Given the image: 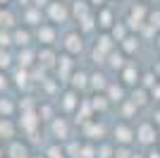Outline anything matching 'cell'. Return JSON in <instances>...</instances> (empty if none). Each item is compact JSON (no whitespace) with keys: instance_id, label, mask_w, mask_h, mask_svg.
<instances>
[{"instance_id":"cell-1","label":"cell","mask_w":160,"mask_h":158,"mask_svg":"<svg viewBox=\"0 0 160 158\" xmlns=\"http://www.w3.org/2000/svg\"><path fill=\"white\" fill-rule=\"evenodd\" d=\"M136 139H139L141 144H146V146L155 144V141H158V132H155V125H153V122H141L139 129H136Z\"/></svg>"},{"instance_id":"cell-2","label":"cell","mask_w":160,"mask_h":158,"mask_svg":"<svg viewBox=\"0 0 160 158\" xmlns=\"http://www.w3.org/2000/svg\"><path fill=\"white\" fill-rule=\"evenodd\" d=\"M65 50H67V55H79L84 50V41H81L79 31H72L65 36Z\"/></svg>"},{"instance_id":"cell-3","label":"cell","mask_w":160,"mask_h":158,"mask_svg":"<svg viewBox=\"0 0 160 158\" xmlns=\"http://www.w3.org/2000/svg\"><path fill=\"white\" fill-rule=\"evenodd\" d=\"M134 137H136V132L129 125H124V122L115 127V141H117V146H129L134 141Z\"/></svg>"},{"instance_id":"cell-4","label":"cell","mask_w":160,"mask_h":158,"mask_svg":"<svg viewBox=\"0 0 160 158\" xmlns=\"http://www.w3.org/2000/svg\"><path fill=\"white\" fill-rule=\"evenodd\" d=\"M48 17L53 22H67V17H69V10L65 7V3H60V0H55V3H50L48 5Z\"/></svg>"},{"instance_id":"cell-5","label":"cell","mask_w":160,"mask_h":158,"mask_svg":"<svg viewBox=\"0 0 160 158\" xmlns=\"http://www.w3.org/2000/svg\"><path fill=\"white\" fill-rule=\"evenodd\" d=\"M96 19H98V26H100L105 34L110 31L115 24H117V22H115V14H112V10H110V7H100L98 14H96Z\"/></svg>"},{"instance_id":"cell-6","label":"cell","mask_w":160,"mask_h":158,"mask_svg":"<svg viewBox=\"0 0 160 158\" xmlns=\"http://www.w3.org/2000/svg\"><path fill=\"white\" fill-rule=\"evenodd\" d=\"M88 86H93L96 91H108L110 82L103 72H93V74H88Z\"/></svg>"},{"instance_id":"cell-7","label":"cell","mask_w":160,"mask_h":158,"mask_svg":"<svg viewBox=\"0 0 160 158\" xmlns=\"http://www.w3.org/2000/svg\"><path fill=\"white\" fill-rule=\"evenodd\" d=\"M50 129H53V134L58 139H67L69 137V125L65 122V118H55L53 125H50Z\"/></svg>"},{"instance_id":"cell-8","label":"cell","mask_w":160,"mask_h":158,"mask_svg":"<svg viewBox=\"0 0 160 158\" xmlns=\"http://www.w3.org/2000/svg\"><path fill=\"white\" fill-rule=\"evenodd\" d=\"M122 84H124V86L139 84V70H136L134 65H127L124 70H122Z\"/></svg>"},{"instance_id":"cell-9","label":"cell","mask_w":160,"mask_h":158,"mask_svg":"<svg viewBox=\"0 0 160 158\" xmlns=\"http://www.w3.org/2000/svg\"><path fill=\"white\" fill-rule=\"evenodd\" d=\"M96 50H100L103 55H110L115 50V43H112V36L110 34H103L98 41H96Z\"/></svg>"},{"instance_id":"cell-10","label":"cell","mask_w":160,"mask_h":158,"mask_svg":"<svg viewBox=\"0 0 160 158\" xmlns=\"http://www.w3.org/2000/svg\"><path fill=\"white\" fill-rule=\"evenodd\" d=\"M108 101L124 103V84H110L108 86Z\"/></svg>"},{"instance_id":"cell-11","label":"cell","mask_w":160,"mask_h":158,"mask_svg":"<svg viewBox=\"0 0 160 158\" xmlns=\"http://www.w3.org/2000/svg\"><path fill=\"white\" fill-rule=\"evenodd\" d=\"M127 31H129L127 22H117V24H115V26H112V29H110V31H108V34L112 36V41H117V43H122V41H124V39H127V36H129Z\"/></svg>"},{"instance_id":"cell-12","label":"cell","mask_w":160,"mask_h":158,"mask_svg":"<svg viewBox=\"0 0 160 158\" xmlns=\"http://www.w3.org/2000/svg\"><path fill=\"white\" fill-rule=\"evenodd\" d=\"M108 65L112 67V70H117V72H122L129 62H124V53H115V50H112L110 55H108Z\"/></svg>"},{"instance_id":"cell-13","label":"cell","mask_w":160,"mask_h":158,"mask_svg":"<svg viewBox=\"0 0 160 158\" xmlns=\"http://www.w3.org/2000/svg\"><path fill=\"white\" fill-rule=\"evenodd\" d=\"M55 60H58V58H55L53 48H48V46L38 53V65H41V67H53V65H55Z\"/></svg>"},{"instance_id":"cell-14","label":"cell","mask_w":160,"mask_h":158,"mask_svg":"<svg viewBox=\"0 0 160 158\" xmlns=\"http://www.w3.org/2000/svg\"><path fill=\"white\" fill-rule=\"evenodd\" d=\"M72 14L77 17V19H84V17H88V0H74L72 5Z\"/></svg>"},{"instance_id":"cell-15","label":"cell","mask_w":160,"mask_h":158,"mask_svg":"<svg viewBox=\"0 0 160 158\" xmlns=\"http://www.w3.org/2000/svg\"><path fill=\"white\" fill-rule=\"evenodd\" d=\"M58 72H60L62 79L69 77V72H72V55H62V58H58Z\"/></svg>"},{"instance_id":"cell-16","label":"cell","mask_w":160,"mask_h":158,"mask_svg":"<svg viewBox=\"0 0 160 158\" xmlns=\"http://www.w3.org/2000/svg\"><path fill=\"white\" fill-rule=\"evenodd\" d=\"M29 41H31V34L27 31V29H14L12 31V43H17V46H29Z\"/></svg>"},{"instance_id":"cell-17","label":"cell","mask_w":160,"mask_h":158,"mask_svg":"<svg viewBox=\"0 0 160 158\" xmlns=\"http://www.w3.org/2000/svg\"><path fill=\"white\" fill-rule=\"evenodd\" d=\"M38 41H43L46 46H50L55 41V26H38Z\"/></svg>"},{"instance_id":"cell-18","label":"cell","mask_w":160,"mask_h":158,"mask_svg":"<svg viewBox=\"0 0 160 158\" xmlns=\"http://www.w3.org/2000/svg\"><path fill=\"white\" fill-rule=\"evenodd\" d=\"M0 137L2 139H12L14 137V122L10 118H0Z\"/></svg>"},{"instance_id":"cell-19","label":"cell","mask_w":160,"mask_h":158,"mask_svg":"<svg viewBox=\"0 0 160 158\" xmlns=\"http://www.w3.org/2000/svg\"><path fill=\"white\" fill-rule=\"evenodd\" d=\"M77 105H79V98H77V93H74V91H67L65 96H62V108H65L67 113H72Z\"/></svg>"},{"instance_id":"cell-20","label":"cell","mask_w":160,"mask_h":158,"mask_svg":"<svg viewBox=\"0 0 160 158\" xmlns=\"http://www.w3.org/2000/svg\"><path fill=\"white\" fill-rule=\"evenodd\" d=\"M120 46H122V53H124V55H132V53L139 50V39H134V36H127V39L122 41Z\"/></svg>"},{"instance_id":"cell-21","label":"cell","mask_w":160,"mask_h":158,"mask_svg":"<svg viewBox=\"0 0 160 158\" xmlns=\"http://www.w3.org/2000/svg\"><path fill=\"white\" fill-rule=\"evenodd\" d=\"M88 86V74L86 72H74L72 74V89H86Z\"/></svg>"},{"instance_id":"cell-22","label":"cell","mask_w":160,"mask_h":158,"mask_svg":"<svg viewBox=\"0 0 160 158\" xmlns=\"http://www.w3.org/2000/svg\"><path fill=\"white\" fill-rule=\"evenodd\" d=\"M10 158H29V151H27V146L19 144V141H14L12 146H10Z\"/></svg>"},{"instance_id":"cell-23","label":"cell","mask_w":160,"mask_h":158,"mask_svg":"<svg viewBox=\"0 0 160 158\" xmlns=\"http://www.w3.org/2000/svg\"><path fill=\"white\" fill-rule=\"evenodd\" d=\"M10 26H14V14L10 10H0V29L7 31Z\"/></svg>"},{"instance_id":"cell-24","label":"cell","mask_w":160,"mask_h":158,"mask_svg":"<svg viewBox=\"0 0 160 158\" xmlns=\"http://www.w3.org/2000/svg\"><path fill=\"white\" fill-rule=\"evenodd\" d=\"M84 134L86 137H96V134H103V125H98V122H93V120H88L86 125H84Z\"/></svg>"},{"instance_id":"cell-25","label":"cell","mask_w":160,"mask_h":158,"mask_svg":"<svg viewBox=\"0 0 160 158\" xmlns=\"http://www.w3.org/2000/svg\"><path fill=\"white\" fill-rule=\"evenodd\" d=\"M148 96H151V93H148L146 89H139V91L132 93V103L136 105V108H139V105H146L148 103Z\"/></svg>"},{"instance_id":"cell-26","label":"cell","mask_w":160,"mask_h":158,"mask_svg":"<svg viewBox=\"0 0 160 158\" xmlns=\"http://www.w3.org/2000/svg\"><path fill=\"white\" fill-rule=\"evenodd\" d=\"M31 62H33V50H29V48L19 50V65L27 70V67H31Z\"/></svg>"},{"instance_id":"cell-27","label":"cell","mask_w":160,"mask_h":158,"mask_svg":"<svg viewBox=\"0 0 160 158\" xmlns=\"http://www.w3.org/2000/svg\"><path fill=\"white\" fill-rule=\"evenodd\" d=\"M79 158H98V149H96L93 144H81Z\"/></svg>"},{"instance_id":"cell-28","label":"cell","mask_w":160,"mask_h":158,"mask_svg":"<svg viewBox=\"0 0 160 158\" xmlns=\"http://www.w3.org/2000/svg\"><path fill=\"white\" fill-rule=\"evenodd\" d=\"M22 127H24V129H29L31 132L33 127H36V122H38V118H36V115H33V113H24V115H22Z\"/></svg>"},{"instance_id":"cell-29","label":"cell","mask_w":160,"mask_h":158,"mask_svg":"<svg viewBox=\"0 0 160 158\" xmlns=\"http://www.w3.org/2000/svg\"><path fill=\"white\" fill-rule=\"evenodd\" d=\"M79 24H81V31H91L93 26H98V19H96V14H88V17L79 19Z\"/></svg>"},{"instance_id":"cell-30","label":"cell","mask_w":160,"mask_h":158,"mask_svg":"<svg viewBox=\"0 0 160 158\" xmlns=\"http://www.w3.org/2000/svg\"><path fill=\"white\" fill-rule=\"evenodd\" d=\"M24 17H27L29 24H41V10H36V7H29L24 12Z\"/></svg>"},{"instance_id":"cell-31","label":"cell","mask_w":160,"mask_h":158,"mask_svg":"<svg viewBox=\"0 0 160 158\" xmlns=\"http://www.w3.org/2000/svg\"><path fill=\"white\" fill-rule=\"evenodd\" d=\"M79 151H81V144H79V141H72V144L65 146V156L67 158H79Z\"/></svg>"},{"instance_id":"cell-32","label":"cell","mask_w":160,"mask_h":158,"mask_svg":"<svg viewBox=\"0 0 160 158\" xmlns=\"http://www.w3.org/2000/svg\"><path fill=\"white\" fill-rule=\"evenodd\" d=\"M91 105H93V110H105L108 108V96H98V93H96L93 98H91Z\"/></svg>"},{"instance_id":"cell-33","label":"cell","mask_w":160,"mask_h":158,"mask_svg":"<svg viewBox=\"0 0 160 158\" xmlns=\"http://www.w3.org/2000/svg\"><path fill=\"white\" fill-rule=\"evenodd\" d=\"M98 158H115V146L112 144H100L98 146Z\"/></svg>"},{"instance_id":"cell-34","label":"cell","mask_w":160,"mask_h":158,"mask_svg":"<svg viewBox=\"0 0 160 158\" xmlns=\"http://www.w3.org/2000/svg\"><path fill=\"white\" fill-rule=\"evenodd\" d=\"M146 24H151V26L155 29V34H160V10H155V12H148Z\"/></svg>"},{"instance_id":"cell-35","label":"cell","mask_w":160,"mask_h":158,"mask_svg":"<svg viewBox=\"0 0 160 158\" xmlns=\"http://www.w3.org/2000/svg\"><path fill=\"white\" fill-rule=\"evenodd\" d=\"M12 110H14L12 101H7V98H0V115H2V118H10V115H12Z\"/></svg>"},{"instance_id":"cell-36","label":"cell","mask_w":160,"mask_h":158,"mask_svg":"<svg viewBox=\"0 0 160 158\" xmlns=\"http://www.w3.org/2000/svg\"><path fill=\"white\" fill-rule=\"evenodd\" d=\"M38 120H53V105H41L38 108Z\"/></svg>"},{"instance_id":"cell-37","label":"cell","mask_w":160,"mask_h":158,"mask_svg":"<svg viewBox=\"0 0 160 158\" xmlns=\"http://www.w3.org/2000/svg\"><path fill=\"white\" fill-rule=\"evenodd\" d=\"M10 62H12L10 53H7L5 48H0V70H7V67H10Z\"/></svg>"},{"instance_id":"cell-38","label":"cell","mask_w":160,"mask_h":158,"mask_svg":"<svg viewBox=\"0 0 160 158\" xmlns=\"http://www.w3.org/2000/svg\"><path fill=\"white\" fill-rule=\"evenodd\" d=\"M134 153L129 151V146H117L115 149V158H132Z\"/></svg>"},{"instance_id":"cell-39","label":"cell","mask_w":160,"mask_h":158,"mask_svg":"<svg viewBox=\"0 0 160 158\" xmlns=\"http://www.w3.org/2000/svg\"><path fill=\"white\" fill-rule=\"evenodd\" d=\"M10 43H12V34H10V31H2V29H0V48H7Z\"/></svg>"},{"instance_id":"cell-40","label":"cell","mask_w":160,"mask_h":158,"mask_svg":"<svg viewBox=\"0 0 160 158\" xmlns=\"http://www.w3.org/2000/svg\"><path fill=\"white\" fill-rule=\"evenodd\" d=\"M14 79H17V86H27V79H29V72H27V70H19V72L14 74Z\"/></svg>"},{"instance_id":"cell-41","label":"cell","mask_w":160,"mask_h":158,"mask_svg":"<svg viewBox=\"0 0 160 158\" xmlns=\"http://www.w3.org/2000/svg\"><path fill=\"white\" fill-rule=\"evenodd\" d=\"M48 158H65V151H62L60 146H50L48 149Z\"/></svg>"},{"instance_id":"cell-42","label":"cell","mask_w":160,"mask_h":158,"mask_svg":"<svg viewBox=\"0 0 160 158\" xmlns=\"http://www.w3.org/2000/svg\"><path fill=\"white\" fill-rule=\"evenodd\" d=\"M134 110H136V105H134V103H132V101H127V103L122 105V115H132V113H134Z\"/></svg>"},{"instance_id":"cell-43","label":"cell","mask_w":160,"mask_h":158,"mask_svg":"<svg viewBox=\"0 0 160 158\" xmlns=\"http://www.w3.org/2000/svg\"><path fill=\"white\" fill-rule=\"evenodd\" d=\"M148 93H151V98H158V101H160V84H155Z\"/></svg>"},{"instance_id":"cell-44","label":"cell","mask_w":160,"mask_h":158,"mask_svg":"<svg viewBox=\"0 0 160 158\" xmlns=\"http://www.w3.org/2000/svg\"><path fill=\"white\" fill-rule=\"evenodd\" d=\"M50 5V0H33V7L36 10H41V7H48Z\"/></svg>"},{"instance_id":"cell-45","label":"cell","mask_w":160,"mask_h":158,"mask_svg":"<svg viewBox=\"0 0 160 158\" xmlns=\"http://www.w3.org/2000/svg\"><path fill=\"white\" fill-rule=\"evenodd\" d=\"M88 3H91V5H96L98 10H100V7H108V5H105L108 0H88Z\"/></svg>"},{"instance_id":"cell-46","label":"cell","mask_w":160,"mask_h":158,"mask_svg":"<svg viewBox=\"0 0 160 158\" xmlns=\"http://www.w3.org/2000/svg\"><path fill=\"white\" fill-rule=\"evenodd\" d=\"M0 89H7V77L0 72Z\"/></svg>"},{"instance_id":"cell-47","label":"cell","mask_w":160,"mask_h":158,"mask_svg":"<svg viewBox=\"0 0 160 158\" xmlns=\"http://www.w3.org/2000/svg\"><path fill=\"white\" fill-rule=\"evenodd\" d=\"M146 158H160V149H158V151H151Z\"/></svg>"},{"instance_id":"cell-48","label":"cell","mask_w":160,"mask_h":158,"mask_svg":"<svg viewBox=\"0 0 160 158\" xmlns=\"http://www.w3.org/2000/svg\"><path fill=\"white\" fill-rule=\"evenodd\" d=\"M153 125H160V110L155 113V120H153Z\"/></svg>"},{"instance_id":"cell-49","label":"cell","mask_w":160,"mask_h":158,"mask_svg":"<svg viewBox=\"0 0 160 158\" xmlns=\"http://www.w3.org/2000/svg\"><path fill=\"white\" fill-rule=\"evenodd\" d=\"M132 158H143V156H136V153H134V156H132Z\"/></svg>"},{"instance_id":"cell-50","label":"cell","mask_w":160,"mask_h":158,"mask_svg":"<svg viewBox=\"0 0 160 158\" xmlns=\"http://www.w3.org/2000/svg\"><path fill=\"white\" fill-rule=\"evenodd\" d=\"M158 46H160V34H158Z\"/></svg>"},{"instance_id":"cell-51","label":"cell","mask_w":160,"mask_h":158,"mask_svg":"<svg viewBox=\"0 0 160 158\" xmlns=\"http://www.w3.org/2000/svg\"><path fill=\"white\" fill-rule=\"evenodd\" d=\"M0 3H7V0H0Z\"/></svg>"},{"instance_id":"cell-52","label":"cell","mask_w":160,"mask_h":158,"mask_svg":"<svg viewBox=\"0 0 160 158\" xmlns=\"http://www.w3.org/2000/svg\"><path fill=\"white\" fill-rule=\"evenodd\" d=\"M158 144H160V137H158Z\"/></svg>"}]
</instances>
